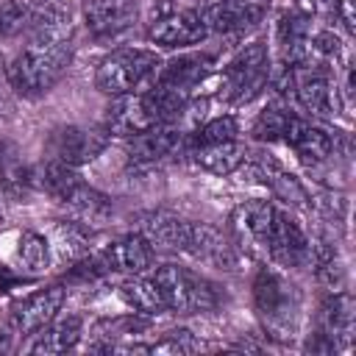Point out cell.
<instances>
[{
    "label": "cell",
    "mask_w": 356,
    "mask_h": 356,
    "mask_svg": "<svg viewBox=\"0 0 356 356\" xmlns=\"http://www.w3.org/2000/svg\"><path fill=\"white\" fill-rule=\"evenodd\" d=\"M236 134H239V122L231 114H220V117H211L203 125H197L192 134H186V147L228 142V139H236Z\"/></svg>",
    "instance_id": "cell-31"
},
{
    "label": "cell",
    "mask_w": 356,
    "mask_h": 356,
    "mask_svg": "<svg viewBox=\"0 0 356 356\" xmlns=\"http://www.w3.org/2000/svg\"><path fill=\"white\" fill-rule=\"evenodd\" d=\"M209 36L197 8H175L170 0H159L147 19V39L161 47H189Z\"/></svg>",
    "instance_id": "cell-9"
},
{
    "label": "cell",
    "mask_w": 356,
    "mask_h": 356,
    "mask_svg": "<svg viewBox=\"0 0 356 356\" xmlns=\"http://www.w3.org/2000/svg\"><path fill=\"white\" fill-rule=\"evenodd\" d=\"M120 298L125 300L128 309H134V314L139 317H159L167 312V303L159 292V286L153 284V278H128L120 284Z\"/></svg>",
    "instance_id": "cell-27"
},
{
    "label": "cell",
    "mask_w": 356,
    "mask_h": 356,
    "mask_svg": "<svg viewBox=\"0 0 356 356\" xmlns=\"http://www.w3.org/2000/svg\"><path fill=\"white\" fill-rule=\"evenodd\" d=\"M161 67V58L156 50L145 47H117L108 56L100 58L95 70V86L103 95H131V92H145L156 72Z\"/></svg>",
    "instance_id": "cell-4"
},
{
    "label": "cell",
    "mask_w": 356,
    "mask_h": 356,
    "mask_svg": "<svg viewBox=\"0 0 356 356\" xmlns=\"http://www.w3.org/2000/svg\"><path fill=\"white\" fill-rule=\"evenodd\" d=\"M111 142V134L103 125H56L44 139V153L53 161L81 167L95 161Z\"/></svg>",
    "instance_id": "cell-7"
},
{
    "label": "cell",
    "mask_w": 356,
    "mask_h": 356,
    "mask_svg": "<svg viewBox=\"0 0 356 356\" xmlns=\"http://www.w3.org/2000/svg\"><path fill=\"white\" fill-rule=\"evenodd\" d=\"M31 19H33V11L28 6H22L17 0L0 3V36L11 39V36H19V33H28Z\"/></svg>",
    "instance_id": "cell-33"
},
{
    "label": "cell",
    "mask_w": 356,
    "mask_h": 356,
    "mask_svg": "<svg viewBox=\"0 0 356 356\" xmlns=\"http://www.w3.org/2000/svg\"><path fill=\"white\" fill-rule=\"evenodd\" d=\"M36 184L33 170L25 164L19 147L8 139H0V192L11 200H25Z\"/></svg>",
    "instance_id": "cell-25"
},
{
    "label": "cell",
    "mask_w": 356,
    "mask_h": 356,
    "mask_svg": "<svg viewBox=\"0 0 356 356\" xmlns=\"http://www.w3.org/2000/svg\"><path fill=\"white\" fill-rule=\"evenodd\" d=\"M275 203L273 200H245L231 211V242L248 256L267 253V239L273 228Z\"/></svg>",
    "instance_id": "cell-11"
},
{
    "label": "cell",
    "mask_w": 356,
    "mask_h": 356,
    "mask_svg": "<svg viewBox=\"0 0 356 356\" xmlns=\"http://www.w3.org/2000/svg\"><path fill=\"white\" fill-rule=\"evenodd\" d=\"M108 273H128V275H142L153 264V245L142 234H125L114 242H108L100 250Z\"/></svg>",
    "instance_id": "cell-22"
},
{
    "label": "cell",
    "mask_w": 356,
    "mask_h": 356,
    "mask_svg": "<svg viewBox=\"0 0 356 356\" xmlns=\"http://www.w3.org/2000/svg\"><path fill=\"white\" fill-rule=\"evenodd\" d=\"M81 331H83V323L78 314H64V317H53L47 325H42L33 337V342L28 345L31 353H64V350H72L81 339Z\"/></svg>",
    "instance_id": "cell-26"
},
{
    "label": "cell",
    "mask_w": 356,
    "mask_h": 356,
    "mask_svg": "<svg viewBox=\"0 0 356 356\" xmlns=\"http://www.w3.org/2000/svg\"><path fill=\"white\" fill-rule=\"evenodd\" d=\"M289 95H295V100L314 117H337L342 111V97L337 92V83L331 81L328 70L317 64L292 67Z\"/></svg>",
    "instance_id": "cell-10"
},
{
    "label": "cell",
    "mask_w": 356,
    "mask_h": 356,
    "mask_svg": "<svg viewBox=\"0 0 356 356\" xmlns=\"http://www.w3.org/2000/svg\"><path fill=\"white\" fill-rule=\"evenodd\" d=\"M267 256L284 270H300V267L312 264V242H309L306 231L278 206H275V214H273Z\"/></svg>",
    "instance_id": "cell-12"
},
{
    "label": "cell",
    "mask_w": 356,
    "mask_h": 356,
    "mask_svg": "<svg viewBox=\"0 0 356 356\" xmlns=\"http://www.w3.org/2000/svg\"><path fill=\"white\" fill-rule=\"evenodd\" d=\"M17 264L28 273H42L50 264V239L36 231H22L17 236Z\"/></svg>",
    "instance_id": "cell-29"
},
{
    "label": "cell",
    "mask_w": 356,
    "mask_h": 356,
    "mask_svg": "<svg viewBox=\"0 0 356 356\" xmlns=\"http://www.w3.org/2000/svg\"><path fill=\"white\" fill-rule=\"evenodd\" d=\"M33 3H47V0H33Z\"/></svg>",
    "instance_id": "cell-37"
},
{
    "label": "cell",
    "mask_w": 356,
    "mask_h": 356,
    "mask_svg": "<svg viewBox=\"0 0 356 356\" xmlns=\"http://www.w3.org/2000/svg\"><path fill=\"white\" fill-rule=\"evenodd\" d=\"M186 156L195 161V167H200L211 175H231L248 161V147L239 139H228V142L186 147Z\"/></svg>",
    "instance_id": "cell-23"
},
{
    "label": "cell",
    "mask_w": 356,
    "mask_h": 356,
    "mask_svg": "<svg viewBox=\"0 0 356 356\" xmlns=\"http://www.w3.org/2000/svg\"><path fill=\"white\" fill-rule=\"evenodd\" d=\"M39 184L42 189L58 200L61 206L72 209L78 217L83 220H103L111 214V197L103 195L100 189H95L92 184L83 181V175L70 167V164H61V161H53L47 159L42 164V172H39Z\"/></svg>",
    "instance_id": "cell-5"
},
{
    "label": "cell",
    "mask_w": 356,
    "mask_h": 356,
    "mask_svg": "<svg viewBox=\"0 0 356 356\" xmlns=\"http://www.w3.org/2000/svg\"><path fill=\"white\" fill-rule=\"evenodd\" d=\"M75 56L72 42L58 44H28L14 61L6 67V78L11 89L22 97H42L47 95L70 70Z\"/></svg>",
    "instance_id": "cell-1"
},
{
    "label": "cell",
    "mask_w": 356,
    "mask_h": 356,
    "mask_svg": "<svg viewBox=\"0 0 356 356\" xmlns=\"http://www.w3.org/2000/svg\"><path fill=\"white\" fill-rule=\"evenodd\" d=\"M200 342L192 337V331L178 328V331H167V337L156 345H150V353H192L197 350Z\"/></svg>",
    "instance_id": "cell-34"
},
{
    "label": "cell",
    "mask_w": 356,
    "mask_h": 356,
    "mask_svg": "<svg viewBox=\"0 0 356 356\" xmlns=\"http://www.w3.org/2000/svg\"><path fill=\"white\" fill-rule=\"evenodd\" d=\"M334 14L339 17V22H342V28H345L348 33H353V31H356V14H353V0H334Z\"/></svg>",
    "instance_id": "cell-35"
},
{
    "label": "cell",
    "mask_w": 356,
    "mask_h": 356,
    "mask_svg": "<svg viewBox=\"0 0 356 356\" xmlns=\"http://www.w3.org/2000/svg\"><path fill=\"white\" fill-rule=\"evenodd\" d=\"M197 14L209 33H245L261 22L264 8L256 0H203Z\"/></svg>",
    "instance_id": "cell-13"
},
{
    "label": "cell",
    "mask_w": 356,
    "mask_h": 356,
    "mask_svg": "<svg viewBox=\"0 0 356 356\" xmlns=\"http://www.w3.org/2000/svg\"><path fill=\"white\" fill-rule=\"evenodd\" d=\"M189 228H192V220H184V217L170 214V211H150V214L142 217L139 234L150 245H159L164 250H181L184 253L186 239H189Z\"/></svg>",
    "instance_id": "cell-24"
},
{
    "label": "cell",
    "mask_w": 356,
    "mask_h": 356,
    "mask_svg": "<svg viewBox=\"0 0 356 356\" xmlns=\"http://www.w3.org/2000/svg\"><path fill=\"white\" fill-rule=\"evenodd\" d=\"M184 253H189L192 259H200L206 264L222 267V270H231L236 264V248H234V242L220 228H214L209 222H192Z\"/></svg>",
    "instance_id": "cell-20"
},
{
    "label": "cell",
    "mask_w": 356,
    "mask_h": 356,
    "mask_svg": "<svg viewBox=\"0 0 356 356\" xmlns=\"http://www.w3.org/2000/svg\"><path fill=\"white\" fill-rule=\"evenodd\" d=\"M211 64H214L211 53H181L159 67L153 83L178 89L184 95H195V89L211 75Z\"/></svg>",
    "instance_id": "cell-18"
},
{
    "label": "cell",
    "mask_w": 356,
    "mask_h": 356,
    "mask_svg": "<svg viewBox=\"0 0 356 356\" xmlns=\"http://www.w3.org/2000/svg\"><path fill=\"white\" fill-rule=\"evenodd\" d=\"M0 222H3V211H0Z\"/></svg>",
    "instance_id": "cell-38"
},
{
    "label": "cell",
    "mask_w": 356,
    "mask_h": 356,
    "mask_svg": "<svg viewBox=\"0 0 356 356\" xmlns=\"http://www.w3.org/2000/svg\"><path fill=\"white\" fill-rule=\"evenodd\" d=\"M70 36H72L70 11L61 8H44L33 14L28 28V44H58V42H70Z\"/></svg>",
    "instance_id": "cell-28"
},
{
    "label": "cell",
    "mask_w": 356,
    "mask_h": 356,
    "mask_svg": "<svg viewBox=\"0 0 356 356\" xmlns=\"http://www.w3.org/2000/svg\"><path fill=\"white\" fill-rule=\"evenodd\" d=\"M89 239H92V234L75 222H58V228H56V245H58L61 256H67L72 261L89 253Z\"/></svg>",
    "instance_id": "cell-32"
},
{
    "label": "cell",
    "mask_w": 356,
    "mask_h": 356,
    "mask_svg": "<svg viewBox=\"0 0 356 356\" xmlns=\"http://www.w3.org/2000/svg\"><path fill=\"white\" fill-rule=\"evenodd\" d=\"M292 114H295L292 108L278 106V103L264 106V108L256 114V120H253V128H250L253 139H259V142H275V139H284V131H286Z\"/></svg>",
    "instance_id": "cell-30"
},
{
    "label": "cell",
    "mask_w": 356,
    "mask_h": 356,
    "mask_svg": "<svg viewBox=\"0 0 356 356\" xmlns=\"http://www.w3.org/2000/svg\"><path fill=\"white\" fill-rule=\"evenodd\" d=\"M284 142H286L306 164L328 161L331 153H334V136H331L325 128H320V125H314V122H309V120H303V117H298V114L289 117V125H286V131H284Z\"/></svg>",
    "instance_id": "cell-21"
},
{
    "label": "cell",
    "mask_w": 356,
    "mask_h": 356,
    "mask_svg": "<svg viewBox=\"0 0 356 356\" xmlns=\"http://www.w3.org/2000/svg\"><path fill=\"white\" fill-rule=\"evenodd\" d=\"M253 303L267 337L281 342H289L295 337L303 298L300 289L284 273L273 267H259L253 278Z\"/></svg>",
    "instance_id": "cell-2"
},
{
    "label": "cell",
    "mask_w": 356,
    "mask_h": 356,
    "mask_svg": "<svg viewBox=\"0 0 356 356\" xmlns=\"http://www.w3.org/2000/svg\"><path fill=\"white\" fill-rule=\"evenodd\" d=\"M186 153V134H181L175 125H153L136 136H128L125 153L134 167H153L164 161L167 156Z\"/></svg>",
    "instance_id": "cell-14"
},
{
    "label": "cell",
    "mask_w": 356,
    "mask_h": 356,
    "mask_svg": "<svg viewBox=\"0 0 356 356\" xmlns=\"http://www.w3.org/2000/svg\"><path fill=\"white\" fill-rule=\"evenodd\" d=\"M153 284L159 286L167 303V312H175V314L214 312L225 300V292L220 284L181 264H159L153 273Z\"/></svg>",
    "instance_id": "cell-3"
},
{
    "label": "cell",
    "mask_w": 356,
    "mask_h": 356,
    "mask_svg": "<svg viewBox=\"0 0 356 356\" xmlns=\"http://www.w3.org/2000/svg\"><path fill=\"white\" fill-rule=\"evenodd\" d=\"M298 3V8H303V11H309V8H314L320 0H295Z\"/></svg>",
    "instance_id": "cell-36"
},
{
    "label": "cell",
    "mask_w": 356,
    "mask_h": 356,
    "mask_svg": "<svg viewBox=\"0 0 356 356\" xmlns=\"http://www.w3.org/2000/svg\"><path fill=\"white\" fill-rule=\"evenodd\" d=\"M83 22L95 39H111L136 22V6L131 0H83Z\"/></svg>",
    "instance_id": "cell-19"
},
{
    "label": "cell",
    "mask_w": 356,
    "mask_h": 356,
    "mask_svg": "<svg viewBox=\"0 0 356 356\" xmlns=\"http://www.w3.org/2000/svg\"><path fill=\"white\" fill-rule=\"evenodd\" d=\"M312 14L303 8L284 11L275 25V44L278 58L284 67H303L309 64V36H312Z\"/></svg>",
    "instance_id": "cell-16"
},
{
    "label": "cell",
    "mask_w": 356,
    "mask_h": 356,
    "mask_svg": "<svg viewBox=\"0 0 356 356\" xmlns=\"http://www.w3.org/2000/svg\"><path fill=\"white\" fill-rule=\"evenodd\" d=\"M270 56L264 42L245 44L217 75L214 95L225 103H250L270 83Z\"/></svg>",
    "instance_id": "cell-6"
},
{
    "label": "cell",
    "mask_w": 356,
    "mask_h": 356,
    "mask_svg": "<svg viewBox=\"0 0 356 356\" xmlns=\"http://www.w3.org/2000/svg\"><path fill=\"white\" fill-rule=\"evenodd\" d=\"M353 339V298L342 289L331 292L317 312V328L306 342L312 353H337L345 350Z\"/></svg>",
    "instance_id": "cell-8"
},
{
    "label": "cell",
    "mask_w": 356,
    "mask_h": 356,
    "mask_svg": "<svg viewBox=\"0 0 356 356\" xmlns=\"http://www.w3.org/2000/svg\"><path fill=\"white\" fill-rule=\"evenodd\" d=\"M156 120L147 108L145 92H131V95H117L108 106H106V117H103V128L111 136H136L147 128H153Z\"/></svg>",
    "instance_id": "cell-17"
},
{
    "label": "cell",
    "mask_w": 356,
    "mask_h": 356,
    "mask_svg": "<svg viewBox=\"0 0 356 356\" xmlns=\"http://www.w3.org/2000/svg\"><path fill=\"white\" fill-rule=\"evenodd\" d=\"M64 286L61 284H50L44 289H36L33 295H28L22 303H17L11 309V328L22 337L36 334L42 325H47L64 306Z\"/></svg>",
    "instance_id": "cell-15"
}]
</instances>
